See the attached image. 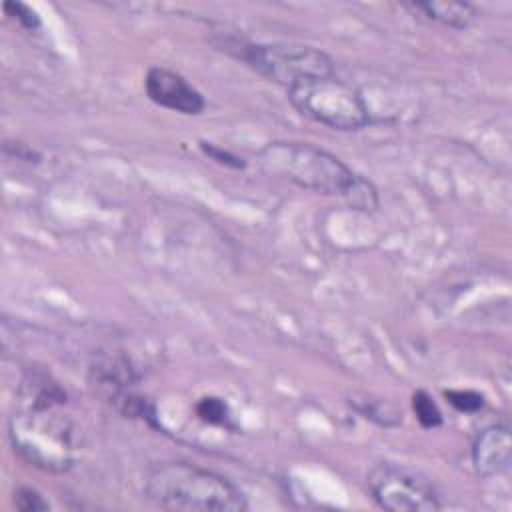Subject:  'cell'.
<instances>
[{
  "mask_svg": "<svg viewBox=\"0 0 512 512\" xmlns=\"http://www.w3.org/2000/svg\"><path fill=\"white\" fill-rule=\"evenodd\" d=\"M256 158L266 174L304 190L338 196L354 210L374 212L380 206L378 190L370 180L356 174L338 156L310 142H268L258 150Z\"/></svg>",
  "mask_w": 512,
  "mask_h": 512,
  "instance_id": "1",
  "label": "cell"
},
{
  "mask_svg": "<svg viewBox=\"0 0 512 512\" xmlns=\"http://www.w3.org/2000/svg\"><path fill=\"white\" fill-rule=\"evenodd\" d=\"M146 498L164 510L186 512H240L246 496L218 472L188 464L160 462L144 476Z\"/></svg>",
  "mask_w": 512,
  "mask_h": 512,
  "instance_id": "2",
  "label": "cell"
},
{
  "mask_svg": "<svg viewBox=\"0 0 512 512\" xmlns=\"http://www.w3.org/2000/svg\"><path fill=\"white\" fill-rule=\"evenodd\" d=\"M62 402H28L10 418L14 452L30 466L48 472H66L72 466V434L66 418L54 414Z\"/></svg>",
  "mask_w": 512,
  "mask_h": 512,
  "instance_id": "3",
  "label": "cell"
},
{
  "mask_svg": "<svg viewBox=\"0 0 512 512\" xmlns=\"http://www.w3.org/2000/svg\"><path fill=\"white\" fill-rule=\"evenodd\" d=\"M286 92L290 104L304 118L332 130H360L372 120L362 94L336 74L304 80Z\"/></svg>",
  "mask_w": 512,
  "mask_h": 512,
  "instance_id": "4",
  "label": "cell"
},
{
  "mask_svg": "<svg viewBox=\"0 0 512 512\" xmlns=\"http://www.w3.org/2000/svg\"><path fill=\"white\" fill-rule=\"evenodd\" d=\"M242 60L260 76L286 90L304 80L334 74V60L314 46L280 42L248 44L242 50Z\"/></svg>",
  "mask_w": 512,
  "mask_h": 512,
  "instance_id": "5",
  "label": "cell"
},
{
  "mask_svg": "<svg viewBox=\"0 0 512 512\" xmlns=\"http://www.w3.org/2000/svg\"><path fill=\"white\" fill-rule=\"evenodd\" d=\"M366 484L376 504L390 512H432L442 506L434 484L418 470L402 464H376L368 472Z\"/></svg>",
  "mask_w": 512,
  "mask_h": 512,
  "instance_id": "6",
  "label": "cell"
},
{
  "mask_svg": "<svg viewBox=\"0 0 512 512\" xmlns=\"http://www.w3.org/2000/svg\"><path fill=\"white\" fill-rule=\"evenodd\" d=\"M144 90L154 104L180 114L194 116L206 108L204 96L182 74L164 66H154L146 72Z\"/></svg>",
  "mask_w": 512,
  "mask_h": 512,
  "instance_id": "7",
  "label": "cell"
},
{
  "mask_svg": "<svg viewBox=\"0 0 512 512\" xmlns=\"http://www.w3.org/2000/svg\"><path fill=\"white\" fill-rule=\"evenodd\" d=\"M512 438L506 424L484 428L472 444V464L478 476L494 478L510 468Z\"/></svg>",
  "mask_w": 512,
  "mask_h": 512,
  "instance_id": "8",
  "label": "cell"
},
{
  "mask_svg": "<svg viewBox=\"0 0 512 512\" xmlns=\"http://www.w3.org/2000/svg\"><path fill=\"white\" fill-rule=\"evenodd\" d=\"M412 14H418V18H424L428 22L454 28V30H466L478 16V10L470 2H448V0H430V2H410L404 4Z\"/></svg>",
  "mask_w": 512,
  "mask_h": 512,
  "instance_id": "9",
  "label": "cell"
},
{
  "mask_svg": "<svg viewBox=\"0 0 512 512\" xmlns=\"http://www.w3.org/2000/svg\"><path fill=\"white\" fill-rule=\"evenodd\" d=\"M350 404L354 406V410L358 414H362L364 418H368L380 426H398L402 422V416L394 410V406H390L384 400L362 396V398H352Z\"/></svg>",
  "mask_w": 512,
  "mask_h": 512,
  "instance_id": "10",
  "label": "cell"
},
{
  "mask_svg": "<svg viewBox=\"0 0 512 512\" xmlns=\"http://www.w3.org/2000/svg\"><path fill=\"white\" fill-rule=\"evenodd\" d=\"M412 410L422 428H438L442 424V412L426 390H416L412 394Z\"/></svg>",
  "mask_w": 512,
  "mask_h": 512,
  "instance_id": "11",
  "label": "cell"
},
{
  "mask_svg": "<svg viewBox=\"0 0 512 512\" xmlns=\"http://www.w3.org/2000/svg\"><path fill=\"white\" fill-rule=\"evenodd\" d=\"M196 414L200 420H204L208 424H216V426H228V420H230L226 402L216 396L200 398L196 404Z\"/></svg>",
  "mask_w": 512,
  "mask_h": 512,
  "instance_id": "12",
  "label": "cell"
},
{
  "mask_svg": "<svg viewBox=\"0 0 512 512\" xmlns=\"http://www.w3.org/2000/svg\"><path fill=\"white\" fill-rule=\"evenodd\" d=\"M446 400L464 414H474L484 408V396L474 390H446Z\"/></svg>",
  "mask_w": 512,
  "mask_h": 512,
  "instance_id": "13",
  "label": "cell"
},
{
  "mask_svg": "<svg viewBox=\"0 0 512 512\" xmlns=\"http://www.w3.org/2000/svg\"><path fill=\"white\" fill-rule=\"evenodd\" d=\"M14 506L18 510H24V512H38V510H48L50 508V504L44 500V496L40 492H36L34 488H28V486H20L14 492Z\"/></svg>",
  "mask_w": 512,
  "mask_h": 512,
  "instance_id": "14",
  "label": "cell"
},
{
  "mask_svg": "<svg viewBox=\"0 0 512 512\" xmlns=\"http://www.w3.org/2000/svg\"><path fill=\"white\" fill-rule=\"evenodd\" d=\"M4 10L8 12V16L16 18L26 30H36L40 28V18L38 14L28 6V4H22V2H4Z\"/></svg>",
  "mask_w": 512,
  "mask_h": 512,
  "instance_id": "15",
  "label": "cell"
},
{
  "mask_svg": "<svg viewBox=\"0 0 512 512\" xmlns=\"http://www.w3.org/2000/svg\"><path fill=\"white\" fill-rule=\"evenodd\" d=\"M200 150L208 156V158H212V160H216L218 164H224V166H230V168H244L246 166V162H242V158L240 156H236V154H232V152H228V150H222V148H218V146H214V144H210V142H200Z\"/></svg>",
  "mask_w": 512,
  "mask_h": 512,
  "instance_id": "16",
  "label": "cell"
},
{
  "mask_svg": "<svg viewBox=\"0 0 512 512\" xmlns=\"http://www.w3.org/2000/svg\"><path fill=\"white\" fill-rule=\"evenodd\" d=\"M10 148H14V156L18 158V160H26V162H36L38 158H40V154H36L32 148H28L26 144H20V142H14V144H10V142H6Z\"/></svg>",
  "mask_w": 512,
  "mask_h": 512,
  "instance_id": "17",
  "label": "cell"
}]
</instances>
